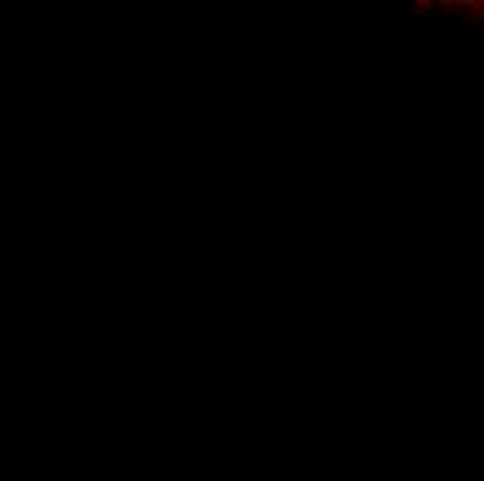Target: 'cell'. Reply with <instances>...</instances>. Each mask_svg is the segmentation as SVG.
I'll return each mask as SVG.
<instances>
[{"instance_id":"6da1fadb","label":"cell","mask_w":484,"mask_h":481,"mask_svg":"<svg viewBox=\"0 0 484 481\" xmlns=\"http://www.w3.org/2000/svg\"><path fill=\"white\" fill-rule=\"evenodd\" d=\"M420 3H429L432 9L440 11H451V14H468V17L481 14V0H420Z\"/></svg>"}]
</instances>
